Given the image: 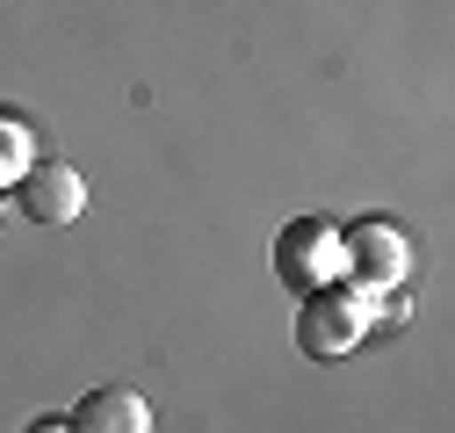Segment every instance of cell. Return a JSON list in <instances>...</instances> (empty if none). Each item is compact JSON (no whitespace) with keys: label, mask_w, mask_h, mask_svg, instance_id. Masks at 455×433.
<instances>
[{"label":"cell","mask_w":455,"mask_h":433,"mask_svg":"<svg viewBox=\"0 0 455 433\" xmlns=\"http://www.w3.org/2000/svg\"><path fill=\"white\" fill-rule=\"evenodd\" d=\"M29 433H73V426H66V419H36Z\"/></svg>","instance_id":"7"},{"label":"cell","mask_w":455,"mask_h":433,"mask_svg":"<svg viewBox=\"0 0 455 433\" xmlns=\"http://www.w3.org/2000/svg\"><path fill=\"white\" fill-rule=\"evenodd\" d=\"M275 275H282L290 296H311V289L339 282V224H332V216H297V224H282Z\"/></svg>","instance_id":"3"},{"label":"cell","mask_w":455,"mask_h":433,"mask_svg":"<svg viewBox=\"0 0 455 433\" xmlns=\"http://www.w3.org/2000/svg\"><path fill=\"white\" fill-rule=\"evenodd\" d=\"M15 209L29 224H73L87 209V181L66 167V159H29V174L15 181Z\"/></svg>","instance_id":"4"},{"label":"cell","mask_w":455,"mask_h":433,"mask_svg":"<svg viewBox=\"0 0 455 433\" xmlns=\"http://www.w3.org/2000/svg\"><path fill=\"white\" fill-rule=\"evenodd\" d=\"M369 296L362 289H347V282H332V289H311L304 303H297V347L311 354V361H339V354H355L362 347V333H369Z\"/></svg>","instance_id":"2"},{"label":"cell","mask_w":455,"mask_h":433,"mask_svg":"<svg viewBox=\"0 0 455 433\" xmlns=\"http://www.w3.org/2000/svg\"><path fill=\"white\" fill-rule=\"evenodd\" d=\"M29 159H36V145H29V123L0 108V188H15V181L29 174Z\"/></svg>","instance_id":"6"},{"label":"cell","mask_w":455,"mask_h":433,"mask_svg":"<svg viewBox=\"0 0 455 433\" xmlns=\"http://www.w3.org/2000/svg\"><path fill=\"white\" fill-rule=\"evenodd\" d=\"M66 426H73V433H152V405H145L131 383H101V390H87V398L73 405Z\"/></svg>","instance_id":"5"},{"label":"cell","mask_w":455,"mask_h":433,"mask_svg":"<svg viewBox=\"0 0 455 433\" xmlns=\"http://www.w3.org/2000/svg\"><path fill=\"white\" fill-rule=\"evenodd\" d=\"M412 275V246L390 216H362V224H339V282L362 289V296H383Z\"/></svg>","instance_id":"1"}]
</instances>
